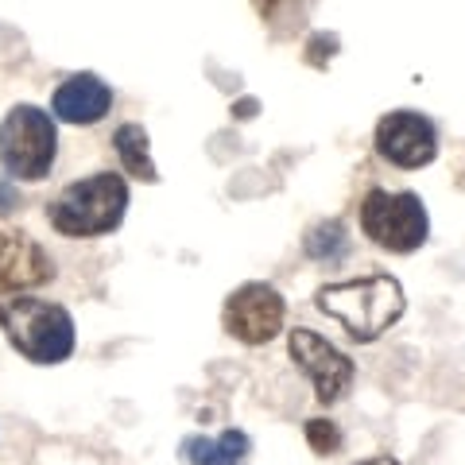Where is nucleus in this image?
I'll list each match as a JSON object with an SVG mask.
<instances>
[{
	"label": "nucleus",
	"mask_w": 465,
	"mask_h": 465,
	"mask_svg": "<svg viewBox=\"0 0 465 465\" xmlns=\"http://www.w3.org/2000/svg\"><path fill=\"white\" fill-rule=\"evenodd\" d=\"M314 307L330 314L353 341L369 345L400 322L407 311V299H403V287L396 275L372 272V275H361V280L318 287Z\"/></svg>",
	"instance_id": "nucleus-1"
},
{
	"label": "nucleus",
	"mask_w": 465,
	"mask_h": 465,
	"mask_svg": "<svg viewBox=\"0 0 465 465\" xmlns=\"http://www.w3.org/2000/svg\"><path fill=\"white\" fill-rule=\"evenodd\" d=\"M287 353H291V361H295L302 372L311 376L314 400L322 407H333V403H341L349 396L353 376H357V365H353V357H345L338 345L322 338V333L295 326L287 333Z\"/></svg>",
	"instance_id": "nucleus-7"
},
{
	"label": "nucleus",
	"mask_w": 465,
	"mask_h": 465,
	"mask_svg": "<svg viewBox=\"0 0 465 465\" xmlns=\"http://www.w3.org/2000/svg\"><path fill=\"white\" fill-rule=\"evenodd\" d=\"M183 458L191 465H249L252 458V439L237 427H229L222 434H191V439H183Z\"/></svg>",
	"instance_id": "nucleus-11"
},
{
	"label": "nucleus",
	"mask_w": 465,
	"mask_h": 465,
	"mask_svg": "<svg viewBox=\"0 0 465 465\" xmlns=\"http://www.w3.org/2000/svg\"><path fill=\"white\" fill-rule=\"evenodd\" d=\"M307 442H311L314 454L330 458V454H338L345 439H341V427L333 423V419H311L307 423Z\"/></svg>",
	"instance_id": "nucleus-14"
},
{
	"label": "nucleus",
	"mask_w": 465,
	"mask_h": 465,
	"mask_svg": "<svg viewBox=\"0 0 465 465\" xmlns=\"http://www.w3.org/2000/svg\"><path fill=\"white\" fill-rule=\"evenodd\" d=\"M24 206V198L16 191V179H8L5 171H0V217L12 213V210H20Z\"/></svg>",
	"instance_id": "nucleus-15"
},
{
	"label": "nucleus",
	"mask_w": 465,
	"mask_h": 465,
	"mask_svg": "<svg viewBox=\"0 0 465 465\" xmlns=\"http://www.w3.org/2000/svg\"><path fill=\"white\" fill-rule=\"evenodd\" d=\"M361 232H365L376 249L407 256L427 244L430 217H427V206L419 194L376 186V191H369L365 202H361Z\"/></svg>",
	"instance_id": "nucleus-5"
},
{
	"label": "nucleus",
	"mask_w": 465,
	"mask_h": 465,
	"mask_svg": "<svg viewBox=\"0 0 465 465\" xmlns=\"http://www.w3.org/2000/svg\"><path fill=\"white\" fill-rule=\"evenodd\" d=\"M113 109V90L97 74H70L58 90L51 94V116L66 124H97L101 116Z\"/></svg>",
	"instance_id": "nucleus-10"
},
{
	"label": "nucleus",
	"mask_w": 465,
	"mask_h": 465,
	"mask_svg": "<svg viewBox=\"0 0 465 465\" xmlns=\"http://www.w3.org/2000/svg\"><path fill=\"white\" fill-rule=\"evenodd\" d=\"M124 210L128 183L116 171H97L58 191V198L47 206V222L54 232H63L70 241H94L109 237L124 222Z\"/></svg>",
	"instance_id": "nucleus-2"
},
{
	"label": "nucleus",
	"mask_w": 465,
	"mask_h": 465,
	"mask_svg": "<svg viewBox=\"0 0 465 465\" xmlns=\"http://www.w3.org/2000/svg\"><path fill=\"white\" fill-rule=\"evenodd\" d=\"M287 302L272 283L249 280L237 291H229L225 307H222V326L229 338H237L241 345H268L283 333Z\"/></svg>",
	"instance_id": "nucleus-6"
},
{
	"label": "nucleus",
	"mask_w": 465,
	"mask_h": 465,
	"mask_svg": "<svg viewBox=\"0 0 465 465\" xmlns=\"http://www.w3.org/2000/svg\"><path fill=\"white\" fill-rule=\"evenodd\" d=\"M376 152L400 171H419L439 155V133L430 116L415 109H391L376 121Z\"/></svg>",
	"instance_id": "nucleus-8"
},
{
	"label": "nucleus",
	"mask_w": 465,
	"mask_h": 465,
	"mask_svg": "<svg viewBox=\"0 0 465 465\" xmlns=\"http://www.w3.org/2000/svg\"><path fill=\"white\" fill-rule=\"evenodd\" d=\"M252 5H256V12H260V16H272V12L280 8L283 0H252Z\"/></svg>",
	"instance_id": "nucleus-16"
},
{
	"label": "nucleus",
	"mask_w": 465,
	"mask_h": 465,
	"mask_svg": "<svg viewBox=\"0 0 465 465\" xmlns=\"http://www.w3.org/2000/svg\"><path fill=\"white\" fill-rule=\"evenodd\" d=\"M54 280V260L20 225L0 222V295H16Z\"/></svg>",
	"instance_id": "nucleus-9"
},
{
	"label": "nucleus",
	"mask_w": 465,
	"mask_h": 465,
	"mask_svg": "<svg viewBox=\"0 0 465 465\" xmlns=\"http://www.w3.org/2000/svg\"><path fill=\"white\" fill-rule=\"evenodd\" d=\"M0 333L32 365H63L74 353L78 330L63 302L16 295L0 302Z\"/></svg>",
	"instance_id": "nucleus-3"
},
{
	"label": "nucleus",
	"mask_w": 465,
	"mask_h": 465,
	"mask_svg": "<svg viewBox=\"0 0 465 465\" xmlns=\"http://www.w3.org/2000/svg\"><path fill=\"white\" fill-rule=\"evenodd\" d=\"M357 465H400V461L388 458V454H376V458H365V461H357Z\"/></svg>",
	"instance_id": "nucleus-17"
},
{
	"label": "nucleus",
	"mask_w": 465,
	"mask_h": 465,
	"mask_svg": "<svg viewBox=\"0 0 465 465\" xmlns=\"http://www.w3.org/2000/svg\"><path fill=\"white\" fill-rule=\"evenodd\" d=\"M58 159V124L39 105H12L0 121V167L16 183H43Z\"/></svg>",
	"instance_id": "nucleus-4"
},
{
	"label": "nucleus",
	"mask_w": 465,
	"mask_h": 465,
	"mask_svg": "<svg viewBox=\"0 0 465 465\" xmlns=\"http://www.w3.org/2000/svg\"><path fill=\"white\" fill-rule=\"evenodd\" d=\"M113 148L121 155V167L133 174L140 183H159V171H155V159H152V143H148V133L140 124H121L113 133Z\"/></svg>",
	"instance_id": "nucleus-12"
},
{
	"label": "nucleus",
	"mask_w": 465,
	"mask_h": 465,
	"mask_svg": "<svg viewBox=\"0 0 465 465\" xmlns=\"http://www.w3.org/2000/svg\"><path fill=\"white\" fill-rule=\"evenodd\" d=\"M302 252H307L311 260H326V264L341 260L349 252V232H345V225L338 222V217H330V222H314L307 229V237H302Z\"/></svg>",
	"instance_id": "nucleus-13"
}]
</instances>
